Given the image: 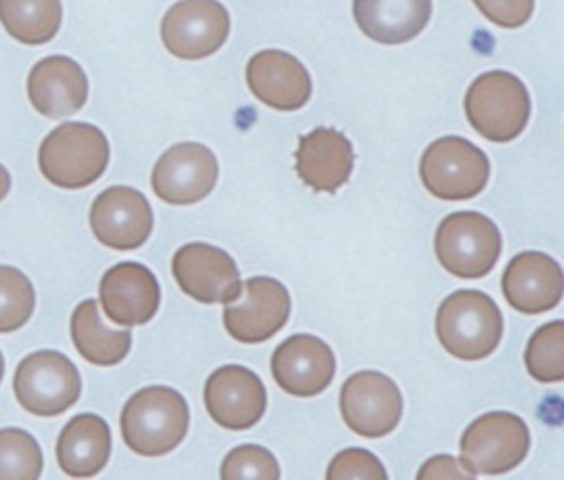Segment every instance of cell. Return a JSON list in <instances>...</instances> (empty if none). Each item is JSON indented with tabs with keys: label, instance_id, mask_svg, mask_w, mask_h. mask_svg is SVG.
I'll list each match as a JSON object with an SVG mask.
<instances>
[{
	"label": "cell",
	"instance_id": "cell-14",
	"mask_svg": "<svg viewBox=\"0 0 564 480\" xmlns=\"http://www.w3.org/2000/svg\"><path fill=\"white\" fill-rule=\"evenodd\" d=\"M203 396L209 416L234 432L253 427L267 410V390L260 377L238 363L214 370L205 381Z\"/></svg>",
	"mask_w": 564,
	"mask_h": 480
},
{
	"label": "cell",
	"instance_id": "cell-24",
	"mask_svg": "<svg viewBox=\"0 0 564 480\" xmlns=\"http://www.w3.org/2000/svg\"><path fill=\"white\" fill-rule=\"evenodd\" d=\"M70 337L77 352L95 366H115L126 359L132 346L130 330L108 328L95 299H84L70 315Z\"/></svg>",
	"mask_w": 564,
	"mask_h": 480
},
{
	"label": "cell",
	"instance_id": "cell-20",
	"mask_svg": "<svg viewBox=\"0 0 564 480\" xmlns=\"http://www.w3.org/2000/svg\"><path fill=\"white\" fill-rule=\"evenodd\" d=\"M26 92L31 106L40 114L62 119L82 110L88 97V79L75 59L66 55H51L31 68Z\"/></svg>",
	"mask_w": 564,
	"mask_h": 480
},
{
	"label": "cell",
	"instance_id": "cell-18",
	"mask_svg": "<svg viewBox=\"0 0 564 480\" xmlns=\"http://www.w3.org/2000/svg\"><path fill=\"white\" fill-rule=\"evenodd\" d=\"M564 277L560 264L540 251H522L502 273V293L509 306L520 313L538 315L560 304Z\"/></svg>",
	"mask_w": 564,
	"mask_h": 480
},
{
	"label": "cell",
	"instance_id": "cell-2",
	"mask_svg": "<svg viewBox=\"0 0 564 480\" xmlns=\"http://www.w3.org/2000/svg\"><path fill=\"white\" fill-rule=\"evenodd\" d=\"M110 148L93 123L66 121L53 128L40 143L37 163L44 178L62 189L93 185L108 165Z\"/></svg>",
	"mask_w": 564,
	"mask_h": 480
},
{
	"label": "cell",
	"instance_id": "cell-8",
	"mask_svg": "<svg viewBox=\"0 0 564 480\" xmlns=\"http://www.w3.org/2000/svg\"><path fill=\"white\" fill-rule=\"evenodd\" d=\"M18 403L35 416H57L77 403L82 377L75 363L57 350L26 354L13 374Z\"/></svg>",
	"mask_w": 564,
	"mask_h": 480
},
{
	"label": "cell",
	"instance_id": "cell-10",
	"mask_svg": "<svg viewBox=\"0 0 564 480\" xmlns=\"http://www.w3.org/2000/svg\"><path fill=\"white\" fill-rule=\"evenodd\" d=\"M229 35V13L218 0H181L161 22L165 48L181 59H203L216 53Z\"/></svg>",
	"mask_w": 564,
	"mask_h": 480
},
{
	"label": "cell",
	"instance_id": "cell-32",
	"mask_svg": "<svg viewBox=\"0 0 564 480\" xmlns=\"http://www.w3.org/2000/svg\"><path fill=\"white\" fill-rule=\"evenodd\" d=\"M416 480H476V478L469 471H465L454 456L438 454L427 458L421 465Z\"/></svg>",
	"mask_w": 564,
	"mask_h": 480
},
{
	"label": "cell",
	"instance_id": "cell-26",
	"mask_svg": "<svg viewBox=\"0 0 564 480\" xmlns=\"http://www.w3.org/2000/svg\"><path fill=\"white\" fill-rule=\"evenodd\" d=\"M529 374L542 383H557L564 379V321L555 319L540 326L524 350Z\"/></svg>",
	"mask_w": 564,
	"mask_h": 480
},
{
	"label": "cell",
	"instance_id": "cell-29",
	"mask_svg": "<svg viewBox=\"0 0 564 480\" xmlns=\"http://www.w3.org/2000/svg\"><path fill=\"white\" fill-rule=\"evenodd\" d=\"M220 480H280V465L262 445H238L225 456Z\"/></svg>",
	"mask_w": 564,
	"mask_h": 480
},
{
	"label": "cell",
	"instance_id": "cell-23",
	"mask_svg": "<svg viewBox=\"0 0 564 480\" xmlns=\"http://www.w3.org/2000/svg\"><path fill=\"white\" fill-rule=\"evenodd\" d=\"M352 15L370 40L403 44L425 29L432 0H352Z\"/></svg>",
	"mask_w": 564,
	"mask_h": 480
},
{
	"label": "cell",
	"instance_id": "cell-7",
	"mask_svg": "<svg viewBox=\"0 0 564 480\" xmlns=\"http://www.w3.org/2000/svg\"><path fill=\"white\" fill-rule=\"evenodd\" d=\"M419 174L432 196L467 200L485 189L489 181V159L463 137H443L425 148Z\"/></svg>",
	"mask_w": 564,
	"mask_h": 480
},
{
	"label": "cell",
	"instance_id": "cell-27",
	"mask_svg": "<svg viewBox=\"0 0 564 480\" xmlns=\"http://www.w3.org/2000/svg\"><path fill=\"white\" fill-rule=\"evenodd\" d=\"M42 467V449L26 429H0V480H40Z\"/></svg>",
	"mask_w": 564,
	"mask_h": 480
},
{
	"label": "cell",
	"instance_id": "cell-13",
	"mask_svg": "<svg viewBox=\"0 0 564 480\" xmlns=\"http://www.w3.org/2000/svg\"><path fill=\"white\" fill-rule=\"evenodd\" d=\"M218 161L214 152L194 141L167 148L152 170L154 194L170 205L203 200L216 185Z\"/></svg>",
	"mask_w": 564,
	"mask_h": 480
},
{
	"label": "cell",
	"instance_id": "cell-15",
	"mask_svg": "<svg viewBox=\"0 0 564 480\" xmlns=\"http://www.w3.org/2000/svg\"><path fill=\"white\" fill-rule=\"evenodd\" d=\"M152 225V207L134 187L115 185L93 200L90 229L95 238L110 249H139L148 240Z\"/></svg>",
	"mask_w": 564,
	"mask_h": 480
},
{
	"label": "cell",
	"instance_id": "cell-19",
	"mask_svg": "<svg viewBox=\"0 0 564 480\" xmlns=\"http://www.w3.org/2000/svg\"><path fill=\"white\" fill-rule=\"evenodd\" d=\"M247 86L275 110H297L311 97V75L304 64L286 51H260L247 64Z\"/></svg>",
	"mask_w": 564,
	"mask_h": 480
},
{
	"label": "cell",
	"instance_id": "cell-1",
	"mask_svg": "<svg viewBox=\"0 0 564 480\" xmlns=\"http://www.w3.org/2000/svg\"><path fill=\"white\" fill-rule=\"evenodd\" d=\"M123 443L139 456H163L187 434L189 410L181 392L150 385L134 392L121 410Z\"/></svg>",
	"mask_w": 564,
	"mask_h": 480
},
{
	"label": "cell",
	"instance_id": "cell-16",
	"mask_svg": "<svg viewBox=\"0 0 564 480\" xmlns=\"http://www.w3.org/2000/svg\"><path fill=\"white\" fill-rule=\"evenodd\" d=\"M275 383L293 396H315L324 392L335 377V354L330 346L315 335H291L271 357Z\"/></svg>",
	"mask_w": 564,
	"mask_h": 480
},
{
	"label": "cell",
	"instance_id": "cell-22",
	"mask_svg": "<svg viewBox=\"0 0 564 480\" xmlns=\"http://www.w3.org/2000/svg\"><path fill=\"white\" fill-rule=\"evenodd\" d=\"M110 445V427L101 416L77 414L57 436V465L70 478H93L106 467Z\"/></svg>",
	"mask_w": 564,
	"mask_h": 480
},
{
	"label": "cell",
	"instance_id": "cell-3",
	"mask_svg": "<svg viewBox=\"0 0 564 480\" xmlns=\"http://www.w3.org/2000/svg\"><path fill=\"white\" fill-rule=\"evenodd\" d=\"M436 337L452 357L485 359L500 343L502 313L482 291H456L436 310Z\"/></svg>",
	"mask_w": 564,
	"mask_h": 480
},
{
	"label": "cell",
	"instance_id": "cell-5",
	"mask_svg": "<svg viewBox=\"0 0 564 480\" xmlns=\"http://www.w3.org/2000/svg\"><path fill=\"white\" fill-rule=\"evenodd\" d=\"M500 231L478 211L445 216L434 236V251L445 271L463 280L487 275L500 258Z\"/></svg>",
	"mask_w": 564,
	"mask_h": 480
},
{
	"label": "cell",
	"instance_id": "cell-33",
	"mask_svg": "<svg viewBox=\"0 0 564 480\" xmlns=\"http://www.w3.org/2000/svg\"><path fill=\"white\" fill-rule=\"evenodd\" d=\"M9 189H11V174H9V170L0 163V200L9 194Z\"/></svg>",
	"mask_w": 564,
	"mask_h": 480
},
{
	"label": "cell",
	"instance_id": "cell-6",
	"mask_svg": "<svg viewBox=\"0 0 564 480\" xmlns=\"http://www.w3.org/2000/svg\"><path fill=\"white\" fill-rule=\"evenodd\" d=\"M529 445V427L518 414L487 412L463 432L460 465L469 473H507L524 460Z\"/></svg>",
	"mask_w": 564,
	"mask_h": 480
},
{
	"label": "cell",
	"instance_id": "cell-4",
	"mask_svg": "<svg viewBox=\"0 0 564 480\" xmlns=\"http://www.w3.org/2000/svg\"><path fill=\"white\" fill-rule=\"evenodd\" d=\"M465 114L480 137L507 143L516 139L529 121V90L507 70L482 73L467 88Z\"/></svg>",
	"mask_w": 564,
	"mask_h": 480
},
{
	"label": "cell",
	"instance_id": "cell-31",
	"mask_svg": "<svg viewBox=\"0 0 564 480\" xmlns=\"http://www.w3.org/2000/svg\"><path fill=\"white\" fill-rule=\"evenodd\" d=\"M478 11L502 29L522 26L533 13V0H474Z\"/></svg>",
	"mask_w": 564,
	"mask_h": 480
},
{
	"label": "cell",
	"instance_id": "cell-11",
	"mask_svg": "<svg viewBox=\"0 0 564 480\" xmlns=\"http://www.w3.org/2000/svg\"><path fill=\"white\" fill-rule=\"evenodd\" d=\"M291 297L286 286L273 277H249L240 295L225 304L223 321L227 332L242 343H260L273 337L289 319Z\"/></svg>",
	"mask_w": 564,
	"mask_h": 480
},
{
	"label": "cell",
	"instance_id": "cell-21",
	"mask_svg": "<svg viewBox=\"0 0 564 480\" xmlns=\"http://www.w3.org/2000/svg\"><path fill=\"white\" fill-rule=\"evenodd\" d=\"M352 163V145L335 128H315L297 143L295 172L315 192H337L348 181Z\"/></svg>",
	"mask_w": 564,
	"mask_h": 480
},
{
	"label": "cell",
	"instance_id": "cell-17",
	"mask_svg": "<svg viewBox=\"0 0 564 480\" xmlns=\"http://www.w3.org/2000/svg\"><path fill=\"white\" fill-rule=\"evenodd\" d=\"M99 302L110 321L119 326H139L156 315L161 288L148 266L139 262H119L108 269L99 282Z\"/></svg>",
	"mask_w": 564,
	"mask_h": 480
},
{
	"label": "cell",
	"instance_id": "cell-34",
	"mask_svg": "<svg viewBox=\"0 0 564 480\" xmlns=\"http://www.w3.org/2000/svg\"><path fill=\"white\" fill-rule=\"evenodd\" d=\"M2 374H4V357L0 352V381H2Z\"/></svg>",
	"mask_w": 564,
	"mask_h": 480
},
{
	"label": "cell",
	"instance_id": "cell-9",
	"mask_svg": "<svg viewBox=\"0 0 564 480\" xmlns=\"http://www.w3.org/2000/svg\"><path fill=\"white\" fill-rule=\"evenodd\" d=\"M344 423L359 436L381 438L390 434L403 414V399L397 383L377 370H361L348 377L339 392Z\"/></svg>",
	"mask_w": 564,
	"mask_h": 480
},
{
	"label": "cell",
	"instance_id": "cell-25",
	"mask_svg": "<svg viewBox=\"0 0 564 480\" xmlns=\"http://www.w3.org/2000/svg\"><path fill=\"white\" fill-rule=\"evenodd\" d=\"M0 22L7 33L29 46L51 42L62 24L59 0H0Z\"/></svg>",
	"mask_w": 564,
	"mask_h": 480
},
{
	"label": "cell",
	"instance_id": "cell-30",
	"mask_svg": "<svg viewBox=\"0 0 564 480\" xmlns=\"http://www.w3.org/2000/svg\"><path fill=\"white\" fill-rule=\"evenodd\" d=\"M326 480H388L383 462L364 447H348L335 454Z\"/></svg>",
	"mask_w": 564,
	"mask_h": 480
},
{
	"label": "cell",
	"instance_id": "cell-12",
	"mask_svg": "<svg viewBox=\"0 0 564 480\" xmlns=\"http://www.w3.org/2000/svg\"><path fill=\"white\" fill-rule=\"evenodd\" d=\"M181 291L200 304H229L240 295V271L234 258L207 242L183 244L172 258Z\"/></svg>",
	"mask_w": 564,
	"mask_h": 480
},
{
	"label": "cell",
	"instance_id": "cell-28",
	"mask_svg": "<svg viewBox=\"0 0 564 480\" xmlns=\"http://www.w3.org/2000/svg\"><path fill=\"white\" fill-rule=\"evenodd\" d=\"M35 308L31 280L15 266L0 264V332L22 328Z\"/></svg>",
	"mask_w": 564,
	"mask_h": 480
}]
</instances>
